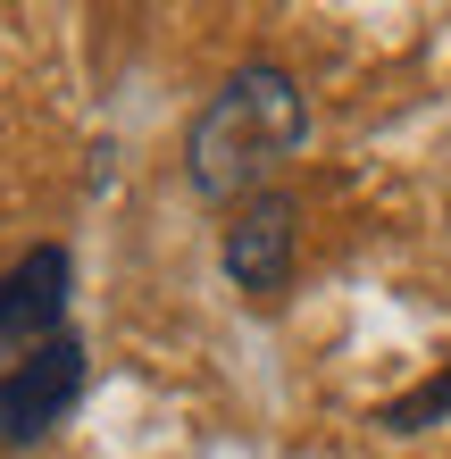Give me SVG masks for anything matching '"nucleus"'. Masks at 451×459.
<instances>
[{
  "instance_id": "f257e3e1",
  "label": "nucleus",
  "mask_w": 451,
  "mask_h": 459,
  "mask_svg": "<svg viewBox=\"0 0 451 459\" xmlns=\"http://www.w3.org/2000/svg\"><path fill=\"white\" fill-rule=\"evenodd\" d=\"M309 134V100H301V75L276 67V59H251L234 67L218 92H209V109L193 117V193L201 201H259L268 193V176L284 159L301 151Z\"/></svg>"
},
{
  "instance_id": "f03ea898",
  "label": "nucleus",
  "mask_w": 451,
  "mask_h": 459,
  "mask_svg": "<svg viewBox=\"0 0 451 459\" xmlns=\"http://www.w3.org/2000/svg\"><path fill=\"white\" fill-rule=\"evenodd\" d=\"M84 401V342L59 334L42 351H25L17 368H0V451H34L67 426V410Z\"/></svg>"
},
{
  "instance_id": "7ed1b4c3",
  "label": "nucleus",
  "mask_w": 451,
  "mask_h": 459,
  "mask_svg": "<svg viewBox=\"0 0 451 459\" xmlns=\"http://www.w3.org/2000/svg\"><path fill=\"white\" fill-rule=\"evenodd\" d=\"M67 251L59 242H42V251H25L9 276H0V368H17L25 351L59 342L67 334Z\"/></svg>"
},
{
  "instance_id": "20e7f679",
  "label": "nucleus",
  "mask_w": 451,
  "mask_h": 459,
  "mask_svg": "<svg viewBox=\"0 0 451 459\" xmlns=\"http://www.w3.org/2000/svg\"><path fill=\"white\" fill-rule=\"evenodd\" d=\"M293 242H301L293 193H259V201H243V209H234V226H226V276H234V292L276 301V292L293 284Z\"/></svg>"
},
{
  "instance_id": "39448f33",
  "label": "nucleus",
  "mask_w": 451,
  "mask_h": 459,
  "mask_svg": "<svg viewBox=\"0 0 451 459\" xmlns=\"http://www.w3.org/2000/svg\"><path fill=\"white\" fill-rule=\"evenodd\" d=\"M435 418H451V368H443V376H427L418 393H402V401H385V410H377L385 435H427Z\"/></svg>"
}]
</instances>
